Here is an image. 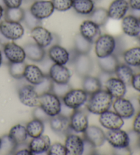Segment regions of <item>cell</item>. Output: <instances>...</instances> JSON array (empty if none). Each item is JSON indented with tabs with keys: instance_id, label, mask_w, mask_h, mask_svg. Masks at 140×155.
<instances>
[{
	"instance_id": "obj_1",
	"label": "cell",
	"mask_w": 140,
	"mask_h": 155,
	"mask_svg": "<svg viewBox=\"0 0 140 155\" xmlns=\"http://www.w3.org/2000/svg\"><path fill=\"white\" fill-rule=\"evenodd\" d=\"M90 97L87 101V110L95 115H101L109 111L113 103V98L107 90H100Z\"/></svg>"
},
{
	"instance_id": "obj_2",
	"label": "cell",
	"mask_w": 140,
	"mask_h": 155,
	"mask_svg": "<svg viewBox=\"0 0 140 155\" xmlns=\"http://www.w3.org/2000/svg\"><path fill=\"white\" fill-rule=\"evenodd\" d=\"M38 107L51 117L60 114L62 108L60 97L52 92H47L40 94Z\"/></svg>"
},
{
	"instance_id": "obj_3",
	"label": "cell",
	"mask_w": 140,
	"mask_h": 155,
	"mask_svg": "<svg viewBox=\"0 0 140 155\" xmlns=\"http://www.w3.org/2000/svg\"><path fill=\"white\" fill-rule=\"evenodd\" d=\"M116 47L115 38L110 34L101 35L95 42V54L98 58H103L112 54Z\"/></svg>"
},
{
	"instance_id": "obj_4",
	"label": "cell",
	"mask_w": 140,
	"mask_h": 155,
	"mask_svg": "<svg viewBox=\"0 0 140 155\" xmlns=\"http://www.w3.org/2000/svg\"><path fill=\"white\" fill-rule=\"evenodd\" d=\"M25 33L23 26L19 22L8 20L0 21V34L4 38L15 41L22 38Z\"/></svg>"
},
{
	"instance_id": "obj_5",
	"label": "cell",
	"mask_w": 140,
	"mask_h": 155,
	"mask_svg": "<svg viewBox=\"0 0 140 155\" xmlns=\"http://www.w3.org/2000/svg\"><path fill=\"white\" fill-rule=\"evenodd\" d=\"M88 94L83 89H71L62 97L65 107L76 110L87 103Z\"/></svg>"
},
{
	"instance_id": "obj_6",
	"label": "cell",
	"mask_w": 140,
	"mask_h": 155,
	"mask_svg": "<svg viewBox=\"0 0 140 155\" xmlns=\"http://www.w3.org/2000/svg\"><path fill=\"white\" fill-rule=\"evenodd\" d=\"M106 141L110 146L116 149L127 148L130 144V137L127 133L120 129L108 130L105 133Z\"/></svg>"
},
{
	"instance_id": "obj_7",
	"label": "cell",
	"mask_w": 140,
	"mask_h": 155,
	"mask_svg": "<svg viewBox=\"0 0 140 155\" xmlns=\"http://www.w3.org/2000/svg\"><path fill=\"white\" fill-rule=\"evenodd\" d=\"M29 11L40 21L50 17L55 9L52 0H37L31 5Z\"/></svg>"
},
{
	"instance_id": "obj_8",
	"label": "cell",
	"mask_w": 140,
	"mask_h": 155,
	"mask_svg": "<svg viewBox=\"0 0 140 155\" xmlns=\"http://www.w3.org/2000/svg\"><path fill=\"white\" fill-rule=\"evenodd\" d=\"M20 102L29 107H37L39 105L40 94L32 85H25L18 92Z\"/></svg>"
},
{
	"instance_id": "obj_9",
	"label": "cell",
	"mask_w": 140,
	"mask_h": 155,
	"mask_svg": "<svg viewBox=\"0 0 140 155\" xmlns=\"http://www.w3.org/2000/svg\"><path fill=\"white\" fill-rule=\"evenodd\" d=\"M3 51L4 55L10 63L24 62L26 55L23 47L15 43V42H6L4 45Z\"/></svg>"
},
{
	"instance_id": "obj_10",
	"label": "cell",
	"mask_w": 140,
	"mask_h": 155,
	"mask_svg": "<svg viewBox=\"0 0 140 155\" xmlns=\"http://www.w3.org/2000/svg\"><path fill=\"white\" fill-rule=\"evenodd\" d=\"M83 137L86 142L90 143L94 148L102 146L105 142V133L101 128L95 125L89 126L83 133Z\"/></svg>"
},
{
	"instance_id": "obj_11",
	"label": "cell",
	"mask_w": 140,
	"mask_h": 155,
	"mask_svg": "<svg viewBox=\"0 0 140 155\" xmlns=\"http://www.w3.org/2000/svg\"><path fill=\"white\" fill-rule=\"evenodd\" d=\"M70 129L77 133H83L89 127L88 115L79 109L74 110L69 117Z\"/></svg>"
},
{
	"instance_id": "obj_12",
	"label": "cell",
	"mask_w": 140,
	"mask_h": 155,
	"mask_svg": "<svg viewBox=\"0 0 140 155\" xmlns=\"http://www.w3.org/2000/svg\"><path fill=\"white\" fill-rule=\"evenodd\" d=\"M99 122L101 125L107 130H115L122 129L125 121L122 117L114 111H107L99 115Z\"/></svg>"
},
{
	"instance_id": "obj_13",
	"label": "cell",
	"mask_w": 140,
	"mask_h": 155,
	"mask_svg": "<svg viewBox=\"0 0 140 155\" xmlns=\"http://www.w3.org/2000/svg\"><path fill=\"white\" fill-rule=\"evenodd\" d=\"M49 77L55 84H66L71 78V73L65 65L54 64L49 68Z\"/></svg>"
},
{
	"instance_id": "obj_14",
	"label": "cell",
	"mask_w": 140,
	"mask_h": 155,
	"mask_svg": "<svg viewBox=\"0 0 140 155\" xmlns=\"http://www.w3.org/2000/svg\"><path fill=\"white\" fill-rule=\"evenodd\" d=\"M30 35L35 43L42 48L49 47L53 41L52 33L44 27L38 25L31 29Z\"/></svg>"
},
{
	"instance_id": "obj_15",
	"label": "cell",
	"mask_w": 140,
	"mask_h": 155,
	"mask_svg": "<svg viewBox=\"0 0 140 155\" xmlns=\"http://www.w3.org/2000/svg\"><path fill=\"white\" fill-rule=\"evenodd\" d=\"M64 146L68 154L82 155L85 151V140L79 135L68 134L66 137Z\"/></svg>"
},
{
	"instance_id": "obj_16",
	"label": "cell",
	"mask_w": 140,
	"mask_h": 155,
	"mask_svg": "<svg viewBox=\"0 0 140 155\" xmlns=\"http://www.w3.org/2000/svg\"><path fill=\"white\" fill-rule=\"evenodd\" d=\"M79 34L83 38L94 43L101 35L100 26L90 20H85L81 23L79 27Z\"/></svg>"
},
{
	"instance_id": "obj_17",
	"label": "cell",
	"mask_w": 140,
	"mask_h": 155,
	"mask_svg": "<svg viewBox=\"0 0 140 155\" xmlns=\"http://www.w3.org/2000/svg\"><path fill=\"white\" fill-rule=\"evenodd\" d=\"M112 107L114 111L123 119H128L135 114V108L130 101L124 97L115 98L113 101Z\"/></svg>"
},
{
	"instance_id": "obj_18",
	"label": "cell",
	"mask_w": 140,
	"mask_h": 155,
	"mask_svg": "<svg viewBox=\"0 0 140 155\" xmlns=\"http://www.w3.org/2000/svg\"><path fill=\"white\" fill-rule=\"evenodd\" d=\"M128 9V2L126 0H114L107 10L109 18L114 20H122Z\"/></svg>"
},
{
	"instance_id": "obj_19",
	"label": "cell",
	"mask_w": 140,
	"mask_h": 155,
	"mask_svg": "<svg viewBox=\"0 0 140 155\" xmlns=\"http://www.w3.org/2000/svg\"><path fill=\"white\" fill-rule=\"evenodd\" d=\"M124 34L130 37H137L140 35V21L133 15L125 16L121 22Z\"/></svg>"
},
{
	"instance_id": "obj_20",
	"label": "cell",
	"mask_w": 140,
	"mask_h": 155,
	"mask_svg": "<svg viewBox=\"0 0 140 155\" xmlns=\"http://www.w3.org/2000/svg\"><path fill=\"white\" fill-rule=\"evenodd\" d=\"M92 61L88 54L77 53L75 58V69L78 75L84 77L89 75L92 70Z\"/></svg>"
},
{
	"instance_id": "obj_21",
	"label": "cell",
	"mask_w": 140,
	"mask_h": 155,
	"mask_svg": "<svg viewBox=\"0 0 140 155\" xmlns=\"http://www.w3.org/2000/svg\"><path fill=\"white\" fill-rule=\"evenodd\" d=\"M48 55L54 64L66 65L71 58V54L68 50L59 45H55L48 51Z\"/></svg>"
},
{
	"instance_id": "obj_22",
	"label": "cell",
	"mask_w": 140,
	"mask_h": 155,
	"mask_svg": "<svg viewBox=\"0 0 140 155\" xmlns=\"http://www.w3.org/2000/svg\"><path fill=\"white\" fill-rule=\"evenodd\" d=\"M52 145L49 136L42 135L39 137L32 138L29 143L28 148L32 154H41L47 152Z\"/></svg>"
},
{
	"instance_id": "obj_23",
	"label": "cell",
	"mask_w": 140,
	"mask_h": 155,
	"mask_svg": "<svg viewBox=\"0 0 140 155\" xmlns=\"http://www.w3.org/2000/svg\"><path fill=\"white\" fill-rule=\"evenodd\" d=\"M106 90L114 98L124 97L126 93V85L117 77H110L105 82Z\"/></svg>"
},
{
	"instance_id": "obj_24",
	"label": "cell",
	"mask_w": 140,
	"mask_h": 155,
	"mask_svg": "<svg viewBox=\"0 0 140 155\" xmlns=\"http://www.w3.org/2000/svg\"><path fill=\"white\" fill-rule=\"evenodd\" d=\"M23 77L32 85H37L44 81L46 76L38 66L34 64L25 66Z\"/></svg>"
},
{
	"instance_id": "obj_25",
	"label": "cell",
	"mask_w": 140,
	"mask_h": 155,
	"mask_svg": "<svg viewBox=\"0 0 140 155\" xmlns=\"http://www.w3.org/2000/svg\"><path fill=\"white\" fill-rule=\"evenodd\" d=\"M8 135L12 141V142L15 143L16 147L25 143L29 137L25 126L21 124H17L13 126L10 129Z\"/></svg>"
},
{
	"instance_id": "obj_26",
	"label": "cell",
	"mask_w": 140,
	"mask_h": 155,
	"mask_svg": "<svg viewBox=\"0 0 140 155\" xmlns=\"http://www.w3.org/2000/svg\"><path fill=\"white\" fill-rule=\"evenodd\" d=\"M25 50L26 58L34 62H40L44 60L45 51L44 48L40 47L36 43L26 44L23 47Z\"/></svg>"
},
{
	"instance_id": "obj_27",
	"label": "cell",
	"mask_w": 140,
	"mask_h": 155,
	"mask_svg": "<svg viewBox=\"0 0 140 155\" xmlns=\"http://www.w3.org/2000/svg\"><path fill=\"white\" fill-rule=\"evenodd\" d=\"M49 124L53 131L60 134H64L70 129L69 118L60 114L52 117Z\"/></svg>"
},
{
	"instance_id": "obj_28",
	"label": "cell",
	"mask_w": 140,
	"mask_h": 155,
	"mask_svg": "<svg viewBox=\"0 0 140 155\" xmlns=\"http://www.w3.org/2000/svg\"><path fill=\"white\" fill-rule=\"evenodd\" d=\"M98 64L101 71L105 73L112 74L115 73V68L119 64L116 56L112 54L103 58H98Z\"/></svg>"
},
{
	"instance_id": "obj_29",
	"label": "cell",
	"mask_w": 140,
	"mask_h": 155,
	"mask_svg": "<svg viewBox=\"0 0 140 155\" xmlns=\"http://www.w3.org/2000/svg\"><path fill=\"white\" fill-rule=\"evenodd\" d=\"M27 133L29 137L35 138L43 135L45 131V124L44 121L36 118L30 120L25 126Z\"/></svg>"
},
{
	"instance_id": "obj_30",
	"label": "cell",
	"mask_w": 140,
	"mask_h": 155,
	"mask_svg": "<svg viewBox=\"0 0 140 155\" xmlns=\"http://www.w3.org/2000/svg\"><path fill=\"white\" fill-rule=\"evenodd\" d=\"M83 90L88 95H91L102 89L101 80L96 77L87 75L83 77L82 83Z\"/></svg>"
},
{
	"instance_id": "obj_31",
	"label": "cell",
	"mask_w": 140,
	"mask_h": 155,
	"mask_svg": "<svg viewBox=\"0 0 140 155\" xmlns=\"http://www.w3.org/2000/svg\"><path fill=\"white\" fill-rule=\"evenodd\" d=\"M72 8L78 14L90 15L95 10V2L93 0H72Z\"/></svg>"
},
{
	"instance_id": "obj_32",
	"label": "cell",
	"mask_w": 140,
	"mask_h": 155,
	"mask_svg": "<svg viewBox=\"0 0 140 155\" xmlns=\"http://www.w3.org/2000/svg\"><path fill=\"white\" fill-rule=\"evenodd\" d=\"M123 60L126 64L137 67L140 66V47H132L123 53Z\"/></svg>"
},
{
	"instance_id": "obj_33",
	"label": "cell",
	"mask_w": 140,
	"mask_h": 155,
	"mask_svg": "<svg viewBox=\"0 0 140 155\" xmlns=\"http://www.w3.org/2000/svg\"><path fill=\"white\" fill-rule=\"evenodd\" d=\"M114 73L116 74L117 78L122 81L126 85L131 84L134 75L133 69L126 64H119L115 68Z\"/></svg>"
},
{
	"instance_id": "obj_34",
	"label": "cell",
	"mask_w": 140,
	"mask_h": 155,
	"mask_svg": "<svg viewBox=\"0 0 140 155\" xmlns=\"http://www.w3.org/2000/svg\"><path fill=\"white\" fill-rule=\"evenodd\" d=\"M91 42L81 35L77 34L75 38V52L79 54H88L90 51L92 47Z\"/></svg>"
},
{
	"instance_id": "obj_35",
	"label": "cell",
	"mask_w": 140,
	"mask_h": 155,
	"mask_svg": "<svg viewBox=\"0 0 140 155\" xmlns=\"http://www.w3.org/2000/svg\"><path fill=\"white\" fill-rule=\"evenodd\" d=\"M90 15V20L100 27L105 25L109 19L107 10L103 8L95 9Z\"/></svg>"
},
{
	"instance_id": "obj_36",
	"label": "cell",
	"mask_w": 140,
	"mask_h": 155,
	"mask_svg": "<svg viewBox=\"0 0 140 155\" xmlns=\"http://www.w3.org/2000/svg\"><path fill=\"white\" fill-rule=\"evenodd\" d=\"M25 11L24 10L19 8H7L5 10V19L19 22L23 21Z\"/></svg>"
},
{
	"instance_id": "obj_37",
	"label": "cell",
	"mask_w": 140,
	"mask_h": 155,
	"mask_svg": "<svg viewBox=\"0 0 140 155\" xmlns=\"http://www.w3.org/2000/svg\"><path fill=\"white\" fill-rule=\"evenodd\" d=\"M25 64L24 62L10 63L9 66V73L15 79H21L23 77Z\"/></svg>"
},
{
	"instance_id": "obj_38",
	"label": "cell",
	"mask_w": 140,
	"mask_h": 155,
	"mask_svg": "<svg viewBox=\"0 0 140 155\" xmlns=\"http://www.w3.org/2000/svg\"><path fill=\"white\" fill-rule=\"evenodd\" d=\"M55 10L59 12L68 11L72 8V0H52Z\"/></svg>"
},
{
	"instance_id": "obj_39",
	"label": "cell",
	"mask_w": 140,
	"mask_h": 155,
	"mask_svg": "<svg viewBox=\"0 0 140 155\" xmlns=\"http://www.w3.org/2000/svg\"><path fill=\"white\" fill-rule=\"evenodd\" d=\"M69 90H71L68 84H58L52 82V89L51 92L54 93L55 95H57L58 97L62 98L63 96L68 92Z\"/></svg>"
},
{
	"instance_id": "obj_40",
	"label": "cell",
	"mask_w": 140,
	"mask_h": 155,
	"mask_svg": "<svg viewBox=\"0 0 140 155\" xmlns=\"http://www.w3.org/2000/svg\"><path fill=\"white\" fill-rule=\"evenodd\" d=\"M23 21L25 22V25L28 27V28L30 29H33L38 25H40V20L37 19L36 17H34L29 10H28L26 12L25 11Z\"/></svg>"
},
{
	"instance_id": "obj_41",
	"label": "cell",
	"mask_w": 140,
	"mask_h": 155,
	"mask_svg": "<svg viewBox=\"0 0 140 155\" xmlns=\"http://www.w3.org/2000/svg\"><path fill=\"white\" fill-rule=\"evenodd\" d=\"M49 155H67L65 146L60 143H54L52 144L47 152Z\"/></svg>"
},
{
	"instance_id": "obj_42",
	"label": "cell",
	"mask_w": 140,
	"mask_h": 155,
	"mask_svg": "<svg viewBox=\"0 0 140 155\" xmlns=\"http://www.w3.org/2000/svg\"><path fill=\"white\" fill-rule=\"evenodd\" d=\"M2 147L1 149H3L4 151L6 152H15V149L17 147L15 145V143L12 142V141L10 140L8 135H4L3 137L2 138Z\"/></svg>"
},
{
	"instance_id": "obj_43",
	"label": "cell",
	"mask_w": 140,
	"mask_h": 155,
	"mask_svg": "<svg viewBox=\"0 0 140 155\" xmlns=\"http://www.w3.org/2000/svg\"><path fill=\"white\" fill-rule=\"evenodd\" d=\"M2 2L7 8H14L21 7L23 0H2Z\"/></svg>"
},
{
	"instance_id": "obj_44",
	"label": "cell",
	"mask_w": 140,
	"mask_h": 155,
	"mask_svg": "<svg viewBox=\"0 0 140 155\" xmlns=\"http://www.w3.org/2000/svg\"><path fill=\"white\" fill-rule=\"evenodd\" d=\"M131 84L135 90L137 92H140V73L134 74Z\"/></svg>"
},
{
	"instance_id": "obj_45",
	"label": "cell",
	"mask_w": 140,
	"mask_h": 155,
	"mask_svg": "<svg viewBox=\"0 0 140 155\" xmlns=\"http://www.w3.org/2000/svg\"><path fill=\"white\" fill-rule=\"evenodd\" d=\"M133 129L134 132L140 135V111L136 115V116L133 120Z\"/></svg>"
},
{
	"instance_id": "obj_46",
	"label": "cell",
	"mask_w": 140,
	"mask_h": 155,
	"mask_svg": "<svg viewBox=\"0 0 140 155\" xmlns=\"http://www.w3.org/2000/svg\"><path fill=\"white\" fill-rule=\"evenodd\" d=\"M34 114L36 118L41 120L42 121H44L45 119H47V117H49L42 110V109L40 107H37V108L35 109Z\"/></svg>"
},
{
	"instance_id": "obj_47",
	"label": "cell",
	"mask_w": 140,
	"mask_h": 155,
	"mask_svg": "<svg viewBox=\"0 0 140 155\" xmlns=\"http://www.w3.org/2000/svg\"><path fill=\"white\" fill-rule=\"evenodd\" d=\"M129 8L134 10L140 11V0H128Z\"/></svg>"
},
{
	"instance_id": "obj_48",
	"label": "cell",
	"mask_w": 140,
	"mask_h": 155,
	"mask_svg": "<svg viewBox=\"0 0 140 155\" xmlns=\"http://www.w3.org/2000/svg\"><path fill=\"white\" fill-rule=\"evenodd\" d=\"M17 155H32L30 150H29V148L28 149H26V148H24V149H21L20 150L17 151V152L15 153Z\"/></svg>"
},
{
	"instance_id": "obj_49",
	"label": "cell",
	"mask_w": 140,
	"mask_h": 155,
	"mask_svg": "<svg viewBox=\"0 0 140 155\" xmlns=\"http://www.w3.org/2000/svg\"><path fill=\"white\" fill-rule=\"evenodd\" d=\"M4 14H5V10L3 6L0 4V21H2V18L4 17Z\"/></svg>"
},
{
	"instance_id": "obj_50",
	"label": "cell",
	"mask_w": 140,
	"mask_h": 155,
	"mask_svg": "<svg viewBox=\"0 0 140 155\" xmlns=\"http://www.w3.org/2000/svg\"><path fill=\"white\" fill-rule=\"evenodd\" d=\"M2 60H3V57H2V53L0 51V66H1L2 64Z\"/></svg>"
},
{
	"instance_id": "obj_51",
	"label": "cell",
	"mask_w": 140,
	"mask_h": 155,
	"mask_svg": "<svg viewBox=\"0 0 140 155\" xmlns=\"http://www.w3.org/2000/svg\"><path fill=\"white\" fill-rule=\"evenodd\" d=\"M2 138L0 137V148H1L2 147Z\"/></svg>"
},
{
	"instance_id": "obj_52",
	"label": "cell",
	"mask_w": 140,
	"mask_h": 155,
	"mask_svg": "<svg viewBox=\"0 0 140 155\" xmlns=\"http://www.w3.org/2000/svg\"><path fill=\"white\" fill-rule=\"evenodd\" d=\"M138 103H139V104L140 105V94L139 95V97H138Z\"/></svg>"
},
{
	"instance_id": "obj_53",
	"label": "cell",
	"mask_w": 140,
	"mask_h": 155,
	"mask_svg": "<svg viewBox=\"0 0 140 155\" xmlns=\"http://www.w3.org/2000/svg\"><path fill=\"white\" fill-rule=\"evenodd\" d=\"M139 148H140V137L139 139Z\"/></svg>"
},
{
	"instance_id": "obj_54",
	"label": "cell",
	"mask_w": 140,
	"mask_h": 155,
	"mask_svg": "<svg viewBox=\"0 0 140 155\" xmlns=\"http://www.w3.org/2000/svg\"><path fill=\"white\" fill-rule=\"evenodd\" d=\"M139 47H140V36H139Z\"/></svg>"
},
{
	"instance_id": "obj_55",
	"label": "cell",
	"mask_w": 140,
	"mask_h": 155,
	"mask_svg": "<svg viewBox=\"0 0 140 155\" xmlns=\"http://www.w3.org/2000/svg\"><path fill=\"white\" fill-rule=\"evenodd\" d=\"M139 21H140V19H139Z\"/></svg>"
}]
</instances>
